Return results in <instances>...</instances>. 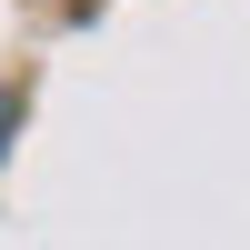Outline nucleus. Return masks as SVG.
Masks as SVG:
<instances>
[{
	"mask_svg": "<svg viewBox=\"0 0 250 250\" xmlns=\"http://www.w3.org/2000/svg\"><path fill=\"white\" fill-rule=\"evenodd\" d=\"M0 130H20V90H10V100H0Z\"/></svg>",
	"mask_w": 250,
	"mask_h": 250,
	"instance_id": "1",
	"label": "nucleus"
}]
</instances>
